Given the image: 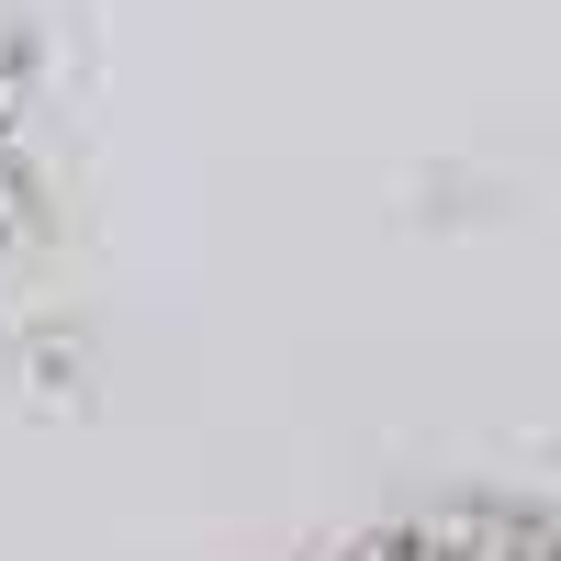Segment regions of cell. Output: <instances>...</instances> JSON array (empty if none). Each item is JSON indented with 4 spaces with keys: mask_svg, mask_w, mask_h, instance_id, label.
I'll list each match as a JSON object with an SVG mask.
<instances>
[{
    "mask_svg": "<svg viewBox=\"0 0 561 561\" xmlns=\"http://www.w3.org/2000/svg\"><path fill=\"white\" fill-rule=\"evenodd\" d=\"M348 561H561V517L528 494H438L382 539H359Z\"/></svg>",
    "mask_w": 561,
    "mask_h": 561,
    "instance_id": "1",
    "label": "cell"
}]
</instances>
